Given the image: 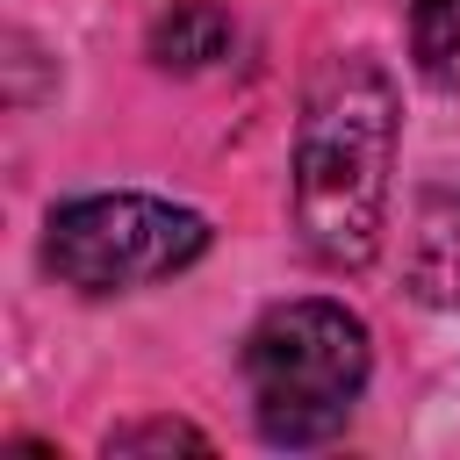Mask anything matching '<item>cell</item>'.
<instances>
[{
    "mask_svg": "<svg viewBox=\"0 0 460 460\" xmlns=\"http://www.w3.org/2000/svg\"><path fill=\"white\" fill-rule=\"evenodd\" d=\"M165 446H201L208 453V438L194 431V424H129V431H108V453H165Z\"/></svg>",
    "mask_w": 460,
    "mask_h": 460,
    "instance_id": "cell-7",
    "label": "cell"
},
{
    "mask_svg": "<svg viewBox=\"0 0 460 460\" xmlns=\"http://www.w3.org/2000/svg\"><path fill=\"white\" fill-rule=\"evenodd\" d=\"M388 172H395V79L374 58H323L302 129H295V230L302 244L359 273L388 223Z\"/></svg>",
    "mask_w": 460,
    "mask_h": 460,
    "instance_id": "cell-1",
    "label": "cell"
},
{
    "mask_svg": "<svg viewBox=\"0 0 460 460\" xmlns=\"http://www.w3.org/2000/svg\"><path fill=\"white\" fill-rule=\"evenodd\" d=\"M410 295L431 309H460V187H424L410 208Z\"/></svg>",
    "mask_w": 460,
    "mask_h": 460,
    "instance_id": "cell-4",
    "label": "cell"
},
{
    "mask_svg": "<svg viewBox=\"0 0 460 460\" xmlns=\"http://www.w3.org/2000/svg\"><path fill=\"white\" fill-rule=\"evenodd\" d=\"M367 323L331 302V295H302V302H273L252 338H244V395H252V424L266 446H323L345 431L359 388H367Z\"/></svg>",
    "mask_w": 460,
    "mask_h": 460,
    "instance_id": "cell-2",
    "label": "cell"
},
{
    "mask_svg": "<svg viewBox=\"0 0 460 460\" xmlns=\"http://www.w3.org/2000/svg\"><path fill=\"white\" fill-rule=\"evenodd\" d=\"M410 50L431 86L460 93V0H410Z\"/></svg>",
    "mask_w": 460,
    "mask_h": 460,
    "instance_id": "cell-6",
    "label": "cell"
},
{
    "mask_svg": "<svg viewBox=\"0 0 460 460\" xmlns=\"http://www.w3.org/2000/svg\"><path fill=\"white\" fill-rule=\"evenodd\" d=\"M237 29L216 0H172L158 22H151V58L165 72H208L216 58H230Z\"/></svg>",
    "mask_w": 460,
    "mask_h": 460,
    "instance_id": "cell-5",
    "label": "cell"
},
{
    "mask_svg": "<svg viewBox=\"0 0 460 460\" xmlns=\"http://www.w3.org/2000/svg\"><path fill=\"white\" fill-rule=\"evenodd\" d=\"M208 252V223L158 194H86L65 201L43 230V266L79 295L151 288Z\"/></svg>",
    "mask_w": 460,
    "mask_h": 460,
    "instance_id": "cell-3",
    "label": "cell"
}]
</instances>
